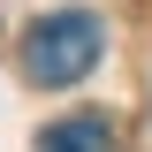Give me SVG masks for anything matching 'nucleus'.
I'll list each match as a JSON object with an SVG mask.
<instances>
[{"mask_svg":"<svg viewBox=\"0 0 152 152\" xmlns=\"http://www.w3.org/2000/svg\"><path fill=\"white\" fill-rule=\"evenodd\" d=\"M38 152H114V129L99 114H69V122H53L38 137Z\"/></svg>","mask_w":152,"mask_h":152,"instance_id":"nucleus-2","label":"nucleus"},{"mask_svg":"<svg viewBox=\"0 0 152 152\" xmlns=\"http://www.w3.org/2000/svg\"><path fill=\"white\" fill-rule=\"evenodd\" d=\"M107 53V31H99L91 8H53V15H38L23 31V76L61 91V84H84Z\"/></svg>","mask_w":152,"mask_h":152,"instance_id":"nucleus-1","label":"nucleus"}]
</instances>
